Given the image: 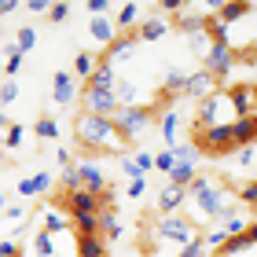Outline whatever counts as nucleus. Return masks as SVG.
<instances>
[{
    "instance_id": "obj_1",
    "label": "nucleus",
    "mask_w": 257,
    "mask_h": 257,
    "mask_svg": "<svg viewBox=\"0 0 257 257\" xmlns=\"http://www.w3.org/2000/svg\"><path fill=\"white\" fill-rule=\"evenodd\" d=\"M188 206H191V213L198 217L195 220L198 228H202V224H217L224 213H231L224 188H220L217 180H209V177H195L188 184Z\"/></svg>"
},
{
    "instance_id": "obj_2",
    "label": "nucleus",
    "mask_w": 257,
    "mask_h": 257,
    "mask_svg": "<svg viewBox=\"0 0 257 257\" xmlns=\"http://www.w3.org/2000/svg\"><path fill=\"white\" fill-rule=\"evenodd\" d=\"M74 133H77V144L85 147V151H121L128 140H121V133L114 128V118H96V114H81L77 125H74Z\"/></svg>"
},
{
    "instance_id": "obj_3",
    "label": "nucleus",
    "mask_w": 257,
    "mask_h": 257,
    "mask_svg": "<svg viewBox=\"0 0 257 257\" xmlns=\"http://www.w3.org/2000/svg\"><path fill=\"white\" fill-rule=\"evenodd\" d=\"M213 125H235V110H231L228 92H213L195 110V128H213Z\"/></svg>"
},
{
    "instance_id": "obj_4",
    "label": "nucleus",
    "mask_w": 257,
    "mask_h": 257,
    "mask_svg": "<svg viewBox=\"0 0 257 257\" xmlns=\"http://www.w3.org/2000/svg\"><path fill=\"white\" fill-rule=\"evenodd\" d=\"M198 235H202V228H198L188 213H169V217L158 220V239H166V242L188 246V242H195Z\"/></svg>"
},
{
    "instance_id": "obj_5",
    "label": "nucleus",
    "mask_w": 257,
    "mask_h": 257,
    "mask_svg": "<svg viewBox=\"0 0 257 257\" xmlns=\"http://www.w3.org/2000/svg\"><path fill=\"white\" fill-rule=\"evenodd\" d=\"M155 118H158V110L147 107V103H136V107H118V114H114V128L121 133V140H133L136 133H144Z\"/></svg>"
},
{
    "instance_id": "obj_6",
    "label": "nucleus",
    "mask_w": 257,
    "mask_h": 257,
    "mask_svg": "<svg viewBox=\"0 0 257 257\" xmlns=\"http://www.w3.org/2000/svg\"><path fill=\"white\" fill-rule=\"evenodd\" d=\"M195 147H198V151H206V155H228V151H235V140H231V125L195 128Z\"/></svg>"
},
{
    "instance_id": "obj_7",
    "label": "nucleus",
    "mask_w": 257,
    "mask_h": 257,
    "mask_svg": "<svg viewBox=\"0 0 257 257\" xmlns=\"http://www.w3.org/2000/svg\"><path fill=\"white\" fill-rule=\"evenodd\" d=\"M231 66H235V48H231V41L209 44V52H206V70L209 74L220 81L224 74H231Z\"/></svg>"
},
{
    "instance_id": "obj_8",
    "label": "nucleus",
    "mask_w": 257,
    "mask_h": 257,
    "mask_svg": "<svg viewBox=\"0 0 257 257\" xmlns=\"http://www.w3.org/2000/svg\"><path fill=\"white\" fill-rule=\"evenodd\" d=\"M85 114H96V118H114L118 114V99L107 88H85Z\"/></svg>"
},
{
    "instance_id": "obj_9",
    "label": "nucleus",
    "mask_w": 257,
    "mask_h": 257,
    "mask_svg": "<svg viewBox=\"0 0 257 257\" xmlns=\"http://www.w3.org/2000/svg\"><path fill=\"white\" fill-rule=\"evenodd\" d=\"M228 99H231L235 118H250V114H257V85H235V88H228Z\"/></svg>"
},
{
    "instance_id": "obj_10",
    "label": "nucleus",
    "mask_w": 257,
    "mask_h": 257,
    "mask_svg": "<svg viewBox=\"0 0 257 257\" xmlns=\"http://www.w3.org/2000/svg\"><path fill=\"white\" fill-rule=\"evenodd\" d=\"M63 206L70 209V217H88V213H99V195L96 191H66Z\"/></svg>"
},
{
    "instance_id": "obj_11",
    "label": "nucleus",
    "mask_w": 257,
    "mask_h": 257,
    "mask_svg": "<svg viewBox=\"0 0 257 257\" xmlns=\"http://www.w3.org/2000/svg\"><path fill=\"white\" fill-rule=\"evenodd\" d=\"M217 92V77L209 74V70H195V74H188V88H184V96L188 99H209Z\"/></svg>"
},
{
    "instance_id": "obj_12",
    "label": "nucleus",
    "mask_w": 257,
    "mask_h": 257,
    "mask_svg": "<svg viewBox=\"0 0 257 257\" xmlns=\"http://www.w3.org/2000/svg\"><path fill=\"white\" fill-rule=\"evenodd\" d=\"M180 206H188V188H177V184H166L158 191V213L169 217V213H180Z\"/></svg>"
},
{
    "instance_id": "obj_13",
    "label": "nucleus",
    "mask_w": 257,
    "mask_h": 257,
    "mask_svg": "<svg viewBox=\"0 0 257 257\" xmlns=\"http://www.w3.org/2000/svg\"><path fill=\"white\" fill-rule=\"evenodd\" d=\"M77 96V85H74V77H70V70H59V74L52 77V99H55V107H70Z\"/></svg>"
},
{
    "instance_id": "obj_14",
    "label": "nucleus",
    "mask_w": 257,
    "mask_h": 257,
    "mask_svg": "<svg viewBox=\"0 0 257 257\" xmlns=\"http://www.w3.org/2000/svg\"><path fill=\"white\" fill-rule=\"evenodd\" d=\"M231 140H235V151L239 147H257V114H250V118H235V125H231Z\"/></svg>"
},
{
    "instance_id": "obj_15",
    "label": "nucleus",
    "mask_w": 257,
    "mask_h": 257,
    "mask_svg": "<svg viewBox=\"0 0 257 257\" xmlns=\"http://www.w3.org/2000/svg\"><path fill=\"white\" fill-rule=\"evenodd\" d=\"M81 169V191H103L107 188V177H103V166H96V162H77Z\"/></svg>"
},
{
    "instance_id": "obj_16",
    "label": "nucleus",
    "mask_w": 257,
    "mask_h": 257,
    "mask_svg": "<svg viewBox=\"0 0 257 257\" xmlns=\"http://www.w3.org/2000/svg\"><path fill=\"white\" fill-rule=\"evenodd\" d=\"M88 33H92V41L96 44H110L118 41V30H114V19H107V15H96V19H88Z\"/></svg>"
},
{
    "instance_id": "obj_17",
    "label": "nucleus",
    "mask_w": 257,
    "mask_h": 257,
    "mask_svg": "<svg viewBox=\"0 0 257 257\" xmlns=\"http://www.w3.org/2000/svg\"><path fill=\"white\" fill-rule=\"evenodd\" d=\"M217 19L224 22V26H231V22H239V19H246L250 15V4L246 0H217Z\"/></svg>"
},
{
    "instance_id": "obj_18",
    "label": "nucleus",
    "mask_w": 257,
    "mask_h": 257,
    "mask_svg": "<svg viewBox=\"0 0 257 257\" xmlns=\"http://www.w3.org/2000/svg\"><path fill=\"white\" fill-rule=\"evenodd\" d=\"M173 26H177L180 33H191V37H198V33H206V15H198L195 8H184L177 19H173Z\"/></svg>"
},
{
    "instance_id": "obj_19",
    "label": "nucleus",
    "mask_w": 257,
    "mask_h": 257,
    "mask_svg": "<svg viewBox=\"0 0 257 257\" xmlns=\"http://www.w3.org/2000/svg\"><path fill=\"white\" fill-rule=\"evenodd\" d=\"M184 88H188V70H166V85H162V99H177V96H184Z\"/></svg>"
},
{
    "instance_id": "obj_20",
    "label": "nucleus",
    "mask_w": 257,
    "mask_h": 257,
    "mask_svg": "<svg viewBox=\"0 0 257 257\" xmlns=\"http://www.w3.org/2000/svg\"><path fill=\"white\" fill-rule=\"evenodd\" d=\"M114 85H118V74H114V63L99 59L96 74H92V77L85 81V88H107V92H114Z\"/></svg>"
},
{
    "instance_id": "obj_21",
    "label": "nucleus",
    "mask_w": 257,
    "mask_h": 257,
    "mask_svg": "<svg viewBox=\"0 0 257 257\" xmlns=\"http://www.w3.org/2000/svg\"><path fill=\"white\" fill-rule=\"evenodd\" d=\"M48 188H52V173H33V177H22L19 180V195L22 198H33V195H41Z\"/></svg>"
},
{
    "instance_id": "obj_22",
    "label": "nucleus",
    "mask_w": 257,
    "mask_h": 257,
    "mask_svg": "<svg viewBox=\"0 0 257 257\" xmlns=\"http://www.w3.org/2000/svg\"><path fill=\"white\" fill-rule=\"evenodd\" d=\"M99 239L103 242L121 239V220L114 217V209H99Z\"/></svg>"
},
{
    "instance_id": "obj_23",
    "label": "nucleus",
    "mask_w": 257,
    "mask_h": 257,
    "mask_svg": "<svg viewBox=\"0 0 257 257\" xmlns=\"http://www.w3.org/2000/svg\"><path fill=\"white\" fill-rule=\"evenodd\" d=\"M166 30H169L166 19H147V22H140L136 41H158V37H166Z\"/></svg>"
},
{
    "instance_id": "obj_24",
    "label": "nucleus",
    "mask_w": 257,
    "mask_h": 257,
    "mask_svg": "<svg viewBox=\"0 0 257 257\" xmlns=\"http://www.w3.org/2000/svg\"><path fill=\"white\" fill-rule=\"evenodd\" d=\"M158 133H162V140H166V144L177 147V136H180V114H177V110H166V114H162Z\"/></svg>"
},
{
    "instance_id": "obj_25",
    "label": "nucleus",
    "mask_w": 257,
    "mask_h": 257,
    "mask_svg": "<svg viewBox=\"0 0 257 257\" xmlns=\"http://www.w3.org/2000/svg\"><path fill=\"white\" fill-rule=\"evenodd\" d=\"M133 52H136L133 37H118V41H114L107 52H103V59H107V63H118V59H133Z\"/></svg>"
},
{
    "instance_id": "obj_26",
    "label": "nucleus",
    "mask_w": 257,
    "mask_h": 257,
    "mask_svg": "<svg viewBox=\"0 0 257 257\" xmlns=\"http://www.w3.org/2000/svg\"><path fill=\"white\" fill-rule=\"evenodd\" d=\"M77 253L81 257H107V246H103L99 235H77Z\"/></svg>"
},
{
    "instance_id": "obj_27",
    "label": "nucleus",
    "mask_w": 257,
    "mask_h": 257,
    "mask_svg": "<svg viewBox=\"0 0 257 257\" xmlns=\"http://www.w3.org/2000/svg\"><path fill=\"white\" fill-rule=\"evenodd\" d=\"M198 239H202V246H206L209 253H217V250H220V246L228 242V231L220 228V224H209V228H206V231H202Z\"/></svg>"
},
{
    "instance_id": "obj_28",
    "label": "nucleus",
    "mask_w": 257,
    "mask_h": 257,
    "mask_svg": "<svg viewBox=\"0 0 257 257\" xmlns=\"http://www.w3.org/2000/svg\"><path fill=\"white\" fill-rule=\"evenodd\" d=\"M136 19H140V4H121L118 8V15H114V30H133L136 26Z\"/></svg>"
},
{
    "instance_id": "obj_29",
    "label": "nucleus",
    "mask_w": 257,
    "mask_h": 257,
    "mask_svg": "<svg viewBox=\"0 0 257 257\" xmlns=\"http://www.w3.org/2000/svg\"><path fill=\"white\" fill-rule=\"evenodd\" d=\"M114 99H118V107H136V85L128 77H118V85H114Z\"/></svg>"
},
{
    "instance_id": "obj_30",
    "label": "nucleus",
    "mask_w": 257,
    "mask_h": 257,
    "mask_svg": "<svg viewBox=\"0 0 257 257\" xmlns=\"http://www.w3.org/2000/svg\"><path fill=\"white\" fill-rule=\"evenodd\" d=\"M70 224H74V220L63 217L59 209H44V231H48V235H59V231H66Z\"/></svg>"
},
{
    "instance_id": "obj_31",
    "label": "nucleus",
    "mask_w": 257,
    "mask_h": 257,
    "mask_svg": "<svg viewBox=\"0 0 257 257\" xmlns=\"http://www.w3.org/2000/svg\"><path fill=\"white\" fill-rule=\"evenodd\" d=\"M195 177H198L195 166H188V162H177V166H173V173H169V184H177V188H188Z\"/></svg>"
},
{
    "instance_id": "obj_32",
    "label": "nucleus",
    "mask_w": 257,
    "mask_h": 257,
    "mask_svg": "<svg viewBox=\"0 0 257 257\" xmlns=\"http://www.w3.org/2000/svg\"><path fill=\"white\" fill-rule=\"evenodd\" d=\"M96 66H99V59H96V55H92V52H77V59H74V74H81V77H92V74H96Z\"/></svg>"
},
{
    "instance_id": "obj_33",
    "label": "nucleus",
    "mask_w": 257,
    "mask_h": 257,
    "mask_svg": "<svg viewBox=\"0 0 257 257\" xmlns=\"http://www.w3.org/2000/svg\"><path fill=\"white\" fill-rule=\"evenodd\" d=\"M33 44H37V30H33V26H19V30H15V52L26 55Z\"/></svg>"
},
{
    "instance_id": "obj_34",
    "label": "nucleus",
    "mask_w": 257,
    "mask_h": 257,
    "mask_svg": "<svg viewBox=\"0 0 257 257\" xmlns=\"http://www.w3.org/2000/svg\"><path fill=\"white\" fill-rule=\"evenodd\" d=\"M217 224H220V228H224V231H228V239H231V235H242V231H246V228H250V224H246V220H242V217L235 213V209H231V213H224V217H220V220H217Z\"/></svg>"
},
{
    "instance_id": "obj_35",
    "label": "nucleus",
    "mask_w": 257,
    "mask_h": 257,
    "mask_svg": "<svg viewBox=\"0 0 257 257\" xmlns=\"http://www.w3.org/2000/svg\"><path fill=\"white\" fill-rule=\"evenodd\" d=\"M33 133H37L41 140H55V136H59V125H55V118H52V114H41V118H37V125H33Z\"/></svg>"
},
{
    "instance_id": "obj_36",
    "label": "nucleus",
    "mask_w": 257,
    "mask_h": 257,
    "mask_svg": "<svg viewBox=\"0 0 257 257\" xmlns=\"http://www.w3.org/2000/svg\"><path fill=\"white\" fill-rule=\"evenodd\" d=\"M74 228H77V235H99V213L74 217Z\"/></svg>"
},
{
    "instance_id": "obj_37",
    "label": "nucleus",
    "mask_w": 257,
    "mask_h": 257,
    "mask_svg": "<svg viewBox=\"0 0 257 257\" xmlns=\"http://www.w3.org/2000/svg\"><path fill=\"white\" fill-rule=\"evenodd\" d=\"M33 253H37V257H52L55 253V246H52V235H48V231H37V235H33Z\"/></svg>"
},
{
    "instance_id": "obj_38",
    "label": "nucleus",
    "mask_w": 257,
    "mask_h": 257,
    "mask_svg": "<svg viewBox=\"0 0 257 257\" xmlns=\"http://www.w3.org/2000/svg\"><path fill=\"white\" fill-rule=\"evenodd\" d=\"M63 188L66 191H81V169H77V162L63 169Z\"/></svg>"
},
{
    "instance_id": "obj_39",
    "label": "nucleus",
    "mask_w": 257,
    "mask_h": 257,
    "mask_svg": "<svg viewBox=\"0 0 257 257\" xmlns=\"http://www.w3.org/2000/svg\"><path fill=\"white\" fill-rule=\"evenodd\" d=\"M22 133H26V128L11 121V128L4 133V147H8V151H19V147H22Z\"/></svg>"
},
{
    "instance_id": "obj_40",
    "label": "nucleus",
    "mask_w": 257,
    "mask_h": 257,
    "mask_svg": "<svg viewBox=\"0 0 257 257\" xmlns=\"http://www.w3.org/2000/svg\"><path fill=\"white\" fill-rule=\"evenodd\" d=\"M22 70V55L15 52V44L8 48V59H4V74H8V81H11V74H19Z\"/></svg>"
},
{
    "instance_id": "obj_41",
    "label": "nucleus",
    "mask_w": 257,
    "mask_h": 257,
    "mask_svg": "<svg viewBox=\"0 0 257 257\" xmlns=\"http://www.w3.org/2000/svg\"><path fill=\"white\" fill-rule=\"evenodd\" d=\"M235 162H239L242 169H253L257 166V147H239L235 151Z\"/></svg>"
},
{
    "instance_id": "obj_42",
    "label": "nucleus",
    "mask_w": 257,
    "mask_h": 257,
    "mask_svg": "<svg viewBox=\"0 0 257 257\" xmlns=\"http://www.w3.org/2000/svg\"><path fill=\"white\" fill-rule=\"evenodd\" d=\"M239 202L242 206H257V180H246L239 188Z\"/></svg>"
},
{
    "instance_id": "obj_43",
    "label": "nucleus",
    "mask_w": 257,
    "mask_h": 257,
    "mask_svg": "<svg viewBox=\"0 0 257 257\" xmlns=\"http://www.w3.org/2000/svg\"><path fill=\"white\" fill-rule=\"evenodd\" d=\"M173 166H177L173 151H162V155H155V169H158V173H166V177H169V173H173Z\"/></svg>"
},
{
    "instance_id": "obj_44",
    "label": "nucleus",
    "mask_w": 257,
    "mask_h": 257,
    "mask_svg": "<svg viewBox=\"0 0 257 257\" xmlns=\"http://www.w3.org/2000/svg\"><path fill=\"white\" fill-rule=\"evenodd\" d=\"M235 63H242V66H257V44L239 48V52H235Z\"/></svg>"
},
{
    "instance_id": "obj_45",
    "label": "nucleus",
    "mask_w": 257,
    "mask_h": 257,
    "mask_svg": "<svg viewBox=\"0 0 257 257\" xmlns=\"http://www.w3.org/2000/svg\"><path fill=\"white\" fill-rule=\"evenodd\" d=\"M19 99V85L15 81H4V85H0V103H15Z\"/></svg>"
},
{
    "instance_id": "obj_46",
    "label": "nucleus",
    "mask_w": 257,
    "mask_h": 257,
    "mask_svg": "<svg viewBox=\"0 0 257 257\" xmlns=\"http://www.w3.org/2000/svg\"><path fill=\"white\" fill-rule=\"evenodd\" d=\"M202 253H209V250L202 246V239H195V242H188V246H180L177 257H202Z\"/></svg>"
},
{
    "instance_id": "obj_47",
    "label": "nucleus",
    "mask_w": 257,
    "mask_h": 257,
    "mask_svg": "<svg viewBox=\"0 0 257 257\" xmlns=\"http://www.w3.org/2000/svg\"><path fill=\"white\" fill-rule=\"evenodd\" d=\"M173 158H177V162H188V166H195V147H191V144H188V147H180V144H177V147H173Z\"/></svg>"
},
{
    "instance_id": "obj_48",
    "label": "nucleus",
    "mask_w": 257,
    "mask_h": 257,
    "mask_svg": "<svg viewBox=\"0 0 257 257\" xmlns=\"http://www.w3.org/2000/svg\"><path fill=\"white\" fill-rule=\"evenodd\" d=\"M66 15H70V4H52L48 8V19L52 22H66Z\"/></svg>"
},
{
    "instance_id": "obj_49",
    "label": "nucleus",
    "mask_w": 257,
    "mask_h": 257,
    "mask_svg": "<svg viewBox=\"0 0 257 257\" xmlns=\"http://www.w3.org/2000/svg\"><path fill=\"white\" fill-rule=\"evenodd\" d=\"M133 162L140 166V173H151V169H155V155H147V151H140V155H136Z\"/></svg>"
},
{
    "instance_id": "obj_50",
    "label": "nucleus",
    "mask_w": 257,
    "mask_h": 257,
    "mask_svg": "<svg viewBox=\"0 0 257 257\" xmlns=\"http://www.w3.org/2000/svg\"><path fill=\"white\" fill-rule=\"evenodd\" d=\"M121 173H125L128 180H140V177H144V173H140V166H136L133 158H125V162H121Z\"/></svg>"
},
{
    "instance_id": "obj_51",
    "label": "nucleus",
    "mask_w": 257,
    "mask_h": 257,
    "mask_svg": "<svg viewBox=\"0 0 257 257\" xmlns=\"http://www.w3.org/2000/svg\"><path fill=\"white\" fill-rule=\"evenodd\" d=\"M0 257H19V242L15 239H4V242H0Z\"/></svg>"
},
{
    "instance_id": "obj_52",
    "label": "nucleus",
    "mask_w": 257,
    "mask_h": 257,
    "mask_svg": "<svg viewBox=\"0 0 257 257\" xmlns=\"http://www.w3.org/2000/svg\"><path fill=\"white\" fill-rule=\"evenodd\" d=\"M85 8L92 11V19H96V15H107V8H110V4H107V0H88Z\"/></svg>"
},
{
    "instance_id": "obj_53",
    "label": "nucleus",
    "mask_w": 257,
    "mask_h": 257,
    "mask_svg": "<svg viewBox=\"0 0 257 257\" xmlns=\"http://www.w3.org/2000/svg\"><path fill=\"white\" fill-rule=\"evenodd\" d=\"M48 8H52L48 0H26V11H33V15H44Z\"/></svg>"
},
{
    "instance_id": "obj_54",
    "label": "nucleus",
    "mask_w": 257,
    "mask_h": 257,
    "mask_svg": "<svg viewBox=\"0 0 257 257\" xmlns=\"http://www.w3.org/2000/svg\"><path fill=\"white\" fill-rule=\"evenodd\" d=\"M144 191H147V184H144V177H140V180H128V198H140Z\"/></svg>"
},
{
    "instance_id": "obj_55",
    "label": "nucleus",
    "mask_w": 257,
    "mask_h": 257,
    "mask_svg": "<svg viewBox=\"0 0 257 257\" xmlns=\"http://www.w3.org/2000/svg\"><path fill=\"white\" fill-rule=\"evenodd\" d=\"M55 158H59V166H63V169H66V166H74V158H70V151H66V147L55 151Z\"/></svg>"
},
{
    "instance_id": "obj_56",
    "label": "nucleus",
    "mask_w": 257,
    "mask_h": 257,
    "mask_svg": "<svg viewBox=\"0 0 257 257\" xmlns=\"http://www.w3.org/2000/svg\"><path fill=\"white\" fill-rule=\"evenodd\" d=\"M22 217H26V209H22V206H8V220H22Z\"/></svg>"
},
{
    "instance_id": "obj_57",
    "label": "nucleus",
    "mask_w": 257,
    "mask_h": 257,
    "mask_svg": "<svg viewBox=\"0 0 257 257\" xmlns=\"http://www.w3.org/2000/svg\"><path fill=\"white\" fill-rule=\"evenodd\" d=\"M19 8V0H0V15H11Z\"/></svg>"
},
{
    "instance_id": "obj_58",
    "label": "nucleus",
    "mask_w": 257,
    "mask_h": 257,
    "mask_svg": "<svg viewBox=\"0 0 257 257\" xmlns=\"http://www.w3.org/2000/svg\"><path fill=\"white\" fill-rule=\"evenodd\" d=\"M8 128H11V118H8V114H4V110H0V136H4V133H8Z\"/></svg>"
},
{
    "instance_id": "obj_59",
    "label": "nucleus",
    "mask_w": 257,
    "mask_h": 257,
    "mask_svg": "<svg viewBox=\"0 0 257 257\" xmlns=\"http://www.w3.org/2000/svg\"><path fill=\"white\" fill-rule=\"evenodd\" d=\"M0 209H4V191H0Z\"/></svg>"
},
{
    "instance_id": "obj_60",
    "label": "nucleus",
    "mask_w": 257,
    "mask_h": 257,
    "mask_svg": "<svg viewBox=\"0 0 257 257\" xmlns=\"http://www.w3.org/2000/svg\"><path fill=\"white\" fill-rule=\"evenodd\" d=\"M253 209H257V206H253Z\"/></svg>"
}]
</instances>
